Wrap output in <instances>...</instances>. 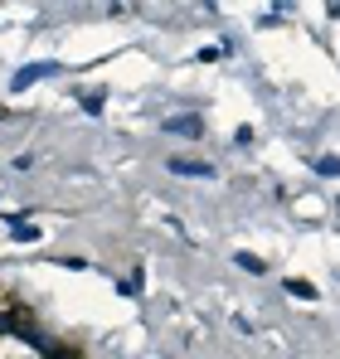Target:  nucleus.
Instances as JSON below:
<instances>
[{
    "instance_id": "nucleus-2",
    "label": "nucleus",
    "mask_w": 340,
    "mask_h": 359,
    "mask_svg": "<svg viewBox=\"0 0 340 359\" xmlns=\"http://www.w3.org/2000/svg\"><path fill=\"white\" fill-rule=\"evenodd\" d=\"M170 170H175V175H190V180H214V166H209V161H180V156H175Z\"/></svg>"
},
{
    "instance_id": "nucleus-3",
    "label": "nucleus",
    "mask_w": 340,
    "mask_h": 359,
    "mask_svg": "<svg viewBox=\"0 0 340 359\" xmlns=\"http://www.w3.org/2000/svg\"><path fill=\"white\" fill-rule=\"evenodd\" d=\"M165 131H175V136H190V141H195V136H205V122H200V117H170V122H165Z\"/></svg>"
},
{
    "instance_id": "nucleus-7",
    "label": "nucleus",
    "mask_w": 340,
    "mask_h": 359,
    "mask_svg": "<svg viewBox=\"0 0 340 359\" xmlns=\"http://www.w3.org/2000/svg\"><path fill=\"white\" fill-rule=\"evenodd\" d=\"M78 102H83L93 117H103V92H78Z\"/></svg>"
},
{
    "instance_id": "nucleus-1",
    "label": "nucleus",
    "mask_w": 340,
    "mask_h": 359,
    "mask_svg": "<svg viewBox=\"0 0 340 359\" xmlns=\"http://www.w3.org/2000/svg\"><path fill=\"white\" fill-rule=\"evenodd\" d=\"M49 73H59V64H24L15 78H10V88L15 92H24V88H34L39 78H49Z\"/></svg>"
},
{
    "instance_id": "nucleus-5",
    "label": "nucleus",
    "mask_w": 340,
    "mask_h": 359,
    "mask_svg": "<svg viewBox=\"0 0 340 359\" xmlns=\"http://www.w3.org/2000/svg\"><path fill=\"white\" fill-rule=\"evenodd\" d=\"M287 296H302V301H316V286L302 281V277H287Z\"/></svg>"
},
{
    "instance_id": "nucleus-6",
    "label": "nucleus",
    "mask_w": 340,
    "mask_h": 359,
    "mask_svg": "<svg viewBox=\"0 0 340 359\" xmlns=\"http://www.w3.org/2000/svg\"><path fill=\"white\" fill-rule=\"evenodd\" d=\"M233 263H238L243 272H253V277H263V272H267V263H263V258H253V253H233Z\"/></svg>"
},
{
    "instance_id": "nucleus-9",
    "label": "nucleus",
    "mask_w": 340,
    "mask_h": 359,
    "mask_svg": "<svg viewBox=\"0 0 340 359\" xmlns=\"http://www.w3.org/2000/svg\"><path fill=\"white\" fill-rule=\"evenodd\" d=\"M331 20H340V5H331Z\"/></svg>"
},
{
    "instance_id": "nucleus-4",
    "label": "nucleus",
    "mask_w": 340,
    "mask_h": 359,
    "mask_svg": "<svg viewBox=\"0 0 340 359\" xmlns=\"http://www.w3.org/2000/svg\"><path fill=\"white\" fill-rule=\"evenodd\" d=\"M10 238H15V243H34V238H39V228H34V224H24L20 214H10Z\"/></svg>"
},
{
    "instance_id": "nucleus-8",
    "label": "nucleus",
    "mask_w": 340,
    "mask_h": 359,
    "mask_svg": "<svg viewBox=\"0 0 340 359\" xmlns=\"http://www.w3.org/2000/svg\"><path fill=\"white\" fill-rule=\"evenodd\" d=\"M316 175H340V156H321L316 161Z\"/></svg>"
}]
</instances>
